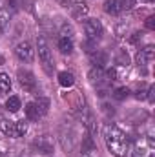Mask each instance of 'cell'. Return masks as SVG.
<instances>
[{"mask_svg":"<svg viewBox=\"0 0 155 157\" xmlns=\"http://www.w3.org/2000/svg\"><path fill=\"white\" fill-rule=\"evenodd\" d=\"M102 135H104V143H106L108 150L115 157L126 155V152H128V139H126L122 130H119L115 124H112V122H106L104 130H102Z\"/></svg>","mask_w":155,"mask_h":157,"instance_id":"6da1fadb","label":"cell"},{"mask_svg":"<svg viewBox=\"0 0 155 157\" xmlns=\"http://www.w3.org/2000/svg\"><path fill=\"white\" fill-rule=\"evenodd\" d=\"M0 130L7 137H22L28 132V126H26L24 121H7V119H2L0 121Z\"/></svg>","mask_w":155,"mask_h":157,"instance_id":"7a4b0ae2","label":"cell"},{"mask_svg":"<svg viewBox=\"0 0 155 157\" xmlns=\"http://www.w3.org/2000/svg\"><path fill=\"white\" fill-rule=\"evenodd\" d=\"M37 49H39V59L42 62V66H44V70L47 73H51V70H53V57H51V49H49V46H47L44 37L37 39Z\"/></svg>","mask_w":155,"mask_h":157,"instance_id":"3957f363","label":"cell"},{"mask_svg":"<svg viewBox=\"0 0 155 157\" xmlns=\"http://www.w3.org/2000/svg\"><path fill=\"white\" fill-rule=\"evenodd\" d=\"M17 77H18V82H20V86L26 90V91H35L37 90V78L35 75L31 73V71H28V70H18L17 71Z\"/></svg>","mask_w":155,"mask_h":157,"instance_id":"277c9868","label":"cell"},{"mask_svg":"<svg viewBox=\"0 0 155 157\" xmlns=\"http://www.w3.org/2000/svg\"><path fill=\"white\" fill-rule=\"evenodd\" d=\"M84 31H86L89 40H97L102 37V24L97 18H88L84 22Z\"/></svg>","mask_w":155,"mask_h":157,"instance_id":"5b68a950","label":"cell"},{"mask_svg":"<svg viewBox=\"0 0 155 157\" xmlns=\"http://www.w3.org/2000/svg\"><path fill=\"white\" fill-rule=\"evenodd\" d=\"M15 53H17V57H18L22 62H33V59H35V49H33V46H31L29 42H20V44H17Z\"/></svg>","mask_w":155,"mask_h":157,"instance_id":"8992f818","label":"cell"},{"mask_svg":"<svg viewBox=\"0 0 155 157\" xmlns=\"http://www.w3.org/2000/svg\"><path fill=\"white\" fill-rule=\"evenodd\" d=\"M33 148L40 152V154H44V155H51L53 152H55V146H53V141L47 137V135H42L39 139H35L33 141Z\"/></svg>","mask_w":155,"mask_h":157,"instance_id":"52a82bcc","label":"cell"},{"mask_svg":"<svg viewBox=\"0 0 155 157\" xmlns=\"http://www.w3.org/2000/svg\"><path fill=\"white\" fill-rule=\"evenodd\" d=\"M88 78L93 86H102L104 80H106V73H104L102 68H91L89 73H88Z\"/></svg>","mask_w":155,"mask_h":157,"instance_id":"ba28073f","label":"cell"},{"mask_svg":"<svg viewBox=\"0 0 155 157\" xmlns=\"http://www.w3.org/2000/svg\"><path fill=\"white\" fill-rule=\"evenodd\" d=\"M135 59H137V64H139V66H146V64L153 59V48L148 46V48H144V49H139Z\"/></svg>","mask_w":155,"mask_h":157,"instance_id":"9c48e42d","label":"cell"},{"mask_svg":"<svg viewBox=\"0 0 155 157\" xmlns=\"http://www.w3.org/2000/svg\"><path fill=\"white\" fill-rule=\"evenodd\" d=\"M91 55V62L95 64V68H102L104 64H108V53L102 51V49H95Z\"/></svg>","mask_w":155,"mask_h":157,"instance_id":"30bf717a","label":"cell"},{"mask_svg":"<svg viewBox=\"0 0 155 157\" xmlns=\"http://www.w3.org/2000/svg\"><path fill=\"white\" fill-rule=\"evenodd\" d=\"M88 13H89V7L84 2H75V6H71V17L73 18H84Z\"/></svg>","mask_w":155,"mask_h":157,"instance_id":"8fae6325","label":"cell"},{"mask_svg":"<svg viewBox=\"0 0 155 157\" xmlns=\"http://www.w3.org/2000/svg\"><path fill=\"white\" fill-rule=\"evenodd\" d=\"M24 110H26V117L29 119V121H39L42 117V113L39 112V106L35 102H28Z\"/></svg>","mask_w":155,"mask_h":157,"instance_id":"7c38bea8","label":"cell"},{"mask_svg":"<svg viewBox=\"0 0 155 157\" xmlns=\"http://www.w3.org/2000/svg\"><path fill=\"white\" fill-rule=\"evenodd\" d=\"M59 84H60L62 88H71V86L75 84L73 73H70V71H60V73H59Z\"/></svg>","mask_w":155,"mask_h":157,"instance_id":"4fadbf2b","label":"cell"},{"mask_svg":"<svg viewBox=\"0 0 155 157\" xmlns=\"http://www.w3.org/2000/svg\"><path fill=\"white\" fill-rule=\"evenodd\" d=\"M104 11H106L108 15H119V13L122 11L120 2H119V0H106V2H104Z\"/></svg>","mask_w":155,"mask_h":157,"instance_id":"5bb4252c","label":"cell"},{"mask_svg":"<svg viewBox=\"0 0 155 157\" xmlns=\"http://www.w3.org/2000/svg\"><path fill=\"white\" fill-rule=\"evenodd\" d=\"M59 49H60V53L70 55V53L73 51V42H71V39L60 37V39H59Z\"/></svg>","mask_w":155,"mask_h":157,"instance_id":"9a60e30c","label":"cell"},{"mask_svg":"<svg viewBox=\"0 0 155 157\" xmlns=\"http://www.w3.org/2000/svg\"><path fill=\"white\" fill-rule=\"evenodd\" d=\"M95 148V143H93V137L89 135V133H86L84 137H82V152L84 154H88V152H91Z\"/></svg>","mask_w":155,"mask_h":157,"instance_id":"2e32d148","label":"cell"},{"mask_svg":"<svg viewBox=\"0 0 155 157\" xmlns=\"http://www.w3.org/2000/svg\"><path fill=\"white\" fill-rule=\"evenodd\" d=\"M6 108H7L9 112H13V113L18 112V110H20V99H18V97H9L7 102H6Z\"/></svg>","mask_w":155,"mask_h":157,"instance_id":"e0dca14e","label":"cell"},{"mask_svg":"<svg viewBox=\"0 0 155 157\" xmlns=\"http://www.w3.org/2000/svg\"><path fill=\"white\" fill-rule=\"evenodd\" d=\"M35 104L39 106V112L42 113V115L47 113V110H49V99H46V97H39Z\"/></svg>","mask_w":155,"mask_h":157,"instance_id":"ac0fdd59","label":"cell"},{"mask_svg":"<svg viewBox=\"0 0 155 157\" xmlns=\"http://www.w3.org/2000/svg\"><path fill=\"white\" fill-rule=\"evenodd\" d=\"M11 88V80L6 73H0V93H6Z\"/></svg>","mask_w":155,"mask_h":157,"instance_id":"d6986e66","label":"cell"},{"mask_svg":"<svg viewBox=\"0 0 155 157\" xmlns=\"http://www.w3.org/2000/svg\"><path fill=\"white\" fill-rule=\"evenodd\" d=\"M117 64H120V66H128L130 64V57H128V53L122 49V51H119V55H117Z\"/></svg>","mask_w":155,"mask_h":157,"instance_id":"ffe728a7","label":"cell"},{"mask_svg":"<svg viewBox=\"0 0 155 157\" xmlns=\"http://www.w3.org/2000/svg\"><path fill=\"white\" fill-rule=\"evenodd\" d=\"M128 93H130V90H128V88H117L115 93H113V97H115L117 101H124V99L128 97Z\"/></svg>","mask_w":155,"mask_h":157,"instance_id":"44dd1931","label":"cell"},{"mask_svg":"<svg viewBox=\"0 0 155 157\" xmlns=\"http://www.w3.org/2000/svg\"><path fill=\"white\" fill-rule=\"evenodd\" d=\"M7 22H9V15H7V11H6V9H0V33L4 31V28L7 26Z\"/></svg>","mask_w":155,"mask_h":157,"instance_id":"7402d4cb","label":"cell"},{"mask_svg":"<svg viewBox=\"0 0 155 157\" xmlns=\"http://www.w3.org/2000/svg\"><path fill=\"white\" fill-rule=\"evenodd\" d=\"M60 31H62V37H66V39H71V35H73V28L70 26V24H62V28H60Z\"/></svg>","mask_w":155,"mask_h":157,"instance_id":"603a6c76","label":"cell"},{"mask_svg":"<svg viewBox=\"0 0 155 157\" xmlns=\"http://www.w3.org/2000/svg\"><path fill=\"white\" fill-rule=\"evenodd\" d=\"M119 2H120V7H122V9H124V7H126V9H131V7L135 6V0H119Z\"/></svg>","mask_w":155,"mask_h":157,"instance_id":"cb8c5ba5","label":"cell"},{"mask_svg":"<svg viewBox=\"0 0 155 157\" xmlns=\"http://www.w3.org/2000/svg\"><path fill=\"white\" fill-rule=\"evenodd\" d=\"M146 28L148 29H155V17H148L146 18Z\"/></svg>","mask_w":155,"mask_h":157,"instance_id":"d4e9b609","label":"cell"},{"mask_svg":"<svg viewBox=\"0 0 155 157\" xmlns=\"http://www.w3.org/2000/svg\"><path fill=\"white\" fill-rule=\"evenodd\" d=\"M108 77L112 78V80H117V70H110L108 71Z\"/></svg>","mask_w":155,"mask_h":157,"instance_id":"484cf974","label":"cell"},{"mask_svg":"<svg viewBox=\"0 0 155 157\" xmlns=\"http://www.w3.org/2000/svg\"><path fill=\"white\" fill-rule=\"evenodd\" d=\"M148 99L153 101V86H152V84H150V88H148Z\"/></svg>","mask_w":155,"mask_h":157,"instance_id":"4316f807","label":"cell"},{"mask_svg":"<svg viewBox=\"0 0 155 157\" xmlns=\"http://www.w3.org/2000/svg\"><path fill=\"white\" fill-rule=\"evenodd\" d=\"M139 37H141V33H133V37L130 39V42H133V44H135V42L139 40Z\"/></svg>","mask_w":155,"mask_h":157,"instance_id":"83f0119b","label":"cell"},{"mask_svg":"<svg viewBox=\"0 0 155 157\" xmlns=\"http://www.w3.org/2000/svg\"><path fill=\"white\" fill-rule=\"evenodd\" d=\"M0 64H4V57L2 55H0Z\"/></svg>","mask_w":155,"mask_h":157,"instance_id":"f1b7e54d","label":"cell"},{"mask_svg":"<svg viewBox=\"0 0 155 157\" xmlns=\"http://www.w3.org/2000/svg\"><path fill=\"white\" fill-rule=\"evenodd\" d=\"M82 157H89V155H88V154H84V155H82Z\"/></svg>","mask_w":155,"mask_h":157,"instance_id":"f546056e","label":"cell"}]
</instances>
